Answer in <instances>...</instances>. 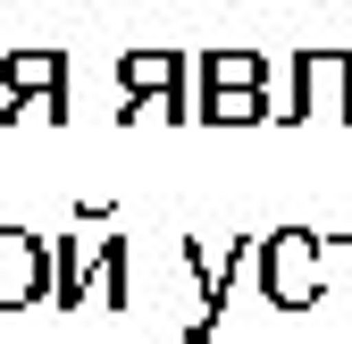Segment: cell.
I'll return each mask as SVG.
<instances>
[{"label": "cell", "instance_id": "6da1fadb", "mask_svg": "<svg viewBox=\"0 0 352 344\" xmlns=\"http://www.w3.org/2000/svg\"><path fill=\"white\" fill-rule=\"evenodd\" d=\"M51 252H59V286H51L59 311H84V303L126 311L135 303V252H126V235H59Z\"/></svg>", "mask_w": 352, "mask_h": 344}, {"label": "cell", "instance_id": "7a4b0ae2", "mask_svg": "<svg viewBox=\"0 0 352 344\" xmlns=\"http://www.w3.org/2000/svg\"><path fill=\"white\" fill-rule=\"evenodd\" d=\"M252 277H260V294H269L277 311H311L336 269H327V244L319 235L277 227V235H252Z\"/></svg>", "mask_w": 352, "mask_h": 344}, {"label": "cell", "instance_id": "3957f363", "mask_svg": "<svg viewBox=\"0 0 352 344\" xmlns=\"http://www.w3.org/2000/svg\"><path fill=\"white\" fill-rule=\"evenodd\" d=\"M0 118H17V126L67 118V51H9L0 59Z\"/></svg>", "mask_w": 352, "mask_h": 344}, {"label": "cell", "instance_id": "277c9868", "mask_svg": "<svg viewBox=\"0 0 352 344\" xmlns=\"http://www.w3.org/2000/svg\"><path fill=\"white\" fill-rule=\"evenodd\" d=\"M277 118H352V51H294L285 59V109Z\"/></svg>", "mask_w": 352, "mask_h": 344}, {"label": "cell", "instance_id": "5b68a950", "mask_svg": "<svg viewBox=\"0 0 352 344\" xmlns=\"http://www.w3.org/2000/svg\"><path fill=\"white\" fill-rule=\"evenodd\" d=\"M51 286H59V252L42 235H25V227H0V311L51 303Z\"/></svg>", "mask_w": 352, "mask_h": 344}, {"label": "cell", "instance_id": "8992f818", "mask_svg": "<svg viewBox=\"0 0 352 344\" xmlns=\"http://www.w3.org/2000/svg\"><path fill=\"white\" fill-rule=\"evenodd\" d=\"M185 269H193V286H201V311H218L235 294V277L252 269V244H210V235H193L185 244Z\"/></svg>", "mask_w": 352, "mask_h": 344}, {"label": "cell", "instance_id": "52a82bcc", "mask_svg": "<svg viewBox=\"0 0 352 344\" xmlns=\"http://www.w3.org/2000/svg\"><path fill=\"white\" fill-rule=\"evenodd\" d=\"M118 93H193V67L168 42H143V51L118 59Z\"/></svg>", "mask_w": 352, "mask_h": 344}, {"label": "cell", "instance_id": "ba28073f", "mask_svg": "<svg viewBox=\"0 0 352 344\" xmlns=\"http://www.w3.org/2000/svg\"><path fill=\"white\" fill-rule=\"evenodd\" d=\"M201 93V126H260L277 118V84H193Z\"/></svg>", "mask_w": 352, "mask_h": 344}, {"label": "cell", "instance_id": "9c48e42d", "mask_svg": "<svg viewBox=\"0 0 352 344\" xmlns=\"http://www.w3.org/2000/svg\"><path fill=\"white\" fill-rule=\"evenodd\" d=\"M193 84H277V67L260 59V51H201V67H193Z\"/></svg>", "mask_w": 352, "mask_h": 344}]
</instances>
